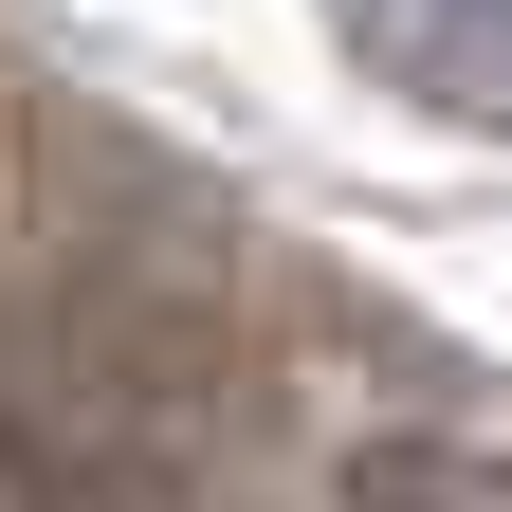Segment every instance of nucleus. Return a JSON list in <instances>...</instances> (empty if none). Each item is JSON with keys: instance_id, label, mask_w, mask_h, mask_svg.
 I'll list each match as a JSON object with an SVG mask.
<instances>
[{"instance_id": "obj_1", "label": "nucleus", "mask_w": 512, "mask_h": 512, "mask_svg": "<svg viewBox=\"0 0 512 512\" xmlns=\"http://www.w3.org/2000/svg\"><path fill=\"white\" fill-rule=\"evenodd\" d=\"M330 37H348L403 110L512 147V0H330Z\"/></svg>"}]
</instances>
